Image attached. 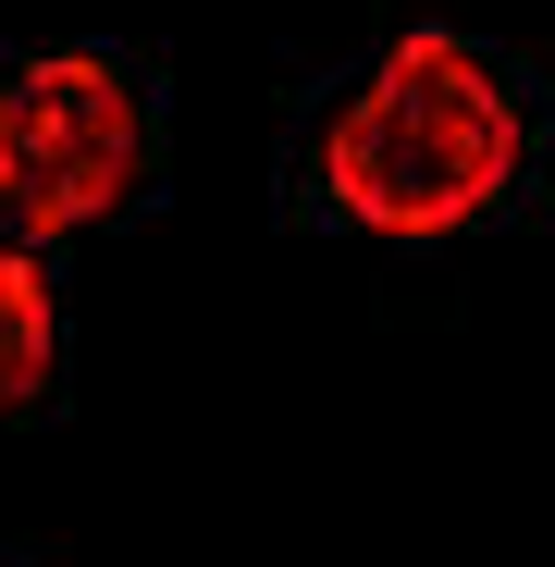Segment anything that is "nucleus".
<instances>
[{
	"instance_id": "nucleus-3",
	"label": "nucleus",
	"mask_w": 555,
	"mask_h": 567,
	"mask_svg": "<svg viewBox=\"0 0 555 567\" xmlns=\"http://www.w3.org/2000/svg\"><path fill=\"white\" fill-rule=\"evenodd\" d=\"M50 284H38V259L25 247H0V408H25V395H50Z\"/></svg>"
},
{
	"instance_id": "nucleus-2",
	"label": "nucleus",
	"mask_w": 555,
	"mask_h": 567,
	"mask_svg": "<svg viewBox=\"0 0 555 567\" xmlns=\"http://www.w3.org/2000/svg\"><path fill=\"white\" fill-rule=\"evenodd\" d=\"M136 86L86 50H50L0 86V210L13 235H74V223H112L136 198Z\"/></svg>"
},
{
	"instance_id": "nucleus-1",
	"label": "nucleus",
	"mask_w": 555,
	"mask_h": 567,
	"mask_svg": "<svg viewBox=\"0 0 555 567\" xmlns=\"http://www.w3.org/2000/svg\"><path fill=\"white\" fill-rule=\"evenodd\" d=\"M531 161V124L506 100V74L470 50V38H395L383 62H370V86L333 112L321 136V185H333V210L370 223V235H456V223H482L506 185Z\"/></svg>"
}]
</instances>
